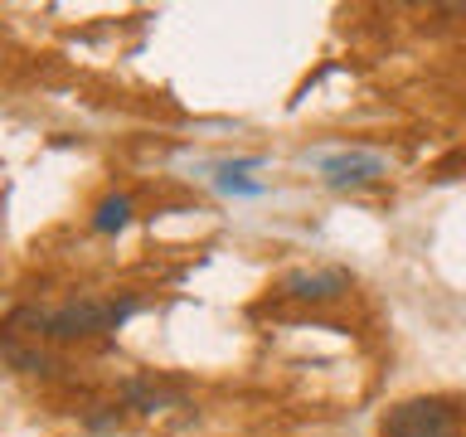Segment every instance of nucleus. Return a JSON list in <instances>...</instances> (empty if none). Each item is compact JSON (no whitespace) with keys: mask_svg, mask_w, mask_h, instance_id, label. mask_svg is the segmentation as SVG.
Instances as JSON below:
<instances>
[{"mask_svg":"<svg viewBox=\"0 0 466 437\" xmlns=\"http://www.w3.org/2000/svg\"><path fill=\"white\" fill-rule=\"evenodd\" d=\"M379 175V160L374 156H335L326 160V180L335 189H345V185H370Z\"/></svg>","mask_w":466,"mask_h":437,"instance_id":"nucleus-4","label":"nucleus"},{"mask_svg":"<svg viewBox=\"0 0 466 437\" xmlns=\"http://www.w3.org/2000/svg\"><path fill=\"white\" fill-rule=\"evenodd\" d=\"M122 393H127L131 408H141V413H156V408L180 399V389H166V384H156V379H127Z\"/></svg>","mask_w":466,"mask_h":437,"instance_id":"nucleus-5","label":"nucleus"},{"mask_svg":"<svg viewBox=\"0 0 466 437\" xmlns=\"http://www.w3.org/2000/svg\"><path fill=\"white\" fill-rule=\"evenodd\" d=\"M127 218H131V199L127 195H107L97 204V214H93V229L97 233H116V229H127Z\"/></svg>","mask_w":466,"mask_h":437,"instance_id":"nucleus-6","label":"nucleus"},{"mask_svg":"<svg viewBox=\"0 0 466 437\" xmlns=\"http://www.w3.org/2000/svg\"><path fill=\"white\" fill-rule=\"evenodd\" d=\"M287 297L297 301H335L340 291H350V272L345 268H316V272H291L282 282Z\"/></svg>","mask_w":466,"mask_h":437,"instance_id":"nucleus-3","label":"nucleus"},{"mask_svg":"<svg viewBox=\"0 0 466 437\" xmlns=\"http://www.w3.org/2000/svg\"><path fill=\"white\" fill-rule=\"evenodd\" d=\"M384 437H457V408L447 399H408L389 408Z\"/></svg>","mask_w":466,"mask_h":437,"instance_id":"nucleus-1","label":"nucleus"},{"mask_svg":"<svg viewBox=\"0 0 466 437\" xmlns=\"http://www.w3.org/2000/svg\"><path fill=\"white\" fill-rule=\"evenodd\" d=\"M131 311H137V301H68L64 311L49 316V335L54 340H78V335L122 326Z\"/></svg>","mask_w":466,"mask_h":437,"instance_id":"nucleus-2","label":"nucleus"},{"mask_svg":"<svg viewBox=\"0 0 466 437\" xmlns=\"http://www.w3.org/2000/svg\"><path fill=\"white\" fill-rule=\"evenodd\" d=\"M5 360H10L20 374H49V370H54L49 355H39V350H25L20 340H10V335H5Z\"/></svg>","mask_w":466,"mask_h":437,"instance_id":"nucleus-7","label":"nucleus"}]
</instances>
